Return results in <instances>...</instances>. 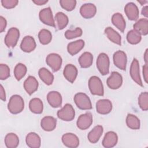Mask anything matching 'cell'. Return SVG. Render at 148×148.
<instances>
[{
    "label": "cell",
    "mask_w": 148,
    "mask_h": 148,
    "mask_svg": "<svg viewBox=\"0 0 148 148\" xmlns=\"http://www.w3.org/2000/svg\"><path fill=\"white\" fill-rule=\"evenodd\" d=\"M78 61L80 66L83 68L90 67L93 62V56L90 52L83 53L79 58Z\"/></svg>",
    "instance_id": "f1b7e54d"
},
{
    "label": "cell",
    "mask_w": 148,
    "mask_h": 148,
    "mask_svg": "<svg viewBox=\"0 0 148 148\" xmlns=\"http://www.w3.org/2000/svg\"><path fill=\"white\" fill-rule=\"evenodd\" d=\"M112 109V103L108 99H102L98 100L96 103L97 112L101 114L109 113Z\"/></svg>",
    "instance_id": "4fadbf2b"
},
{
    "label": "cell",
    "mask_w": 148,
    "mask_h": 148,
    "mask_svg": "<svg viewBox=\"0 0 148 148\" xmlns=\"http://www.w3.org/2000/svg\"><path fill=\"white\" fill-rule=\"evenodd\" d=\"M113 60L115 66L121 70H125L127 58L125 52L122 50L116 51L113 54Z\"/></svg>",
    "instance_id": "8fae6325"
},
{
    "label": "cell",
    "mask_w": 148,
    "mask_h": 148,
    "mask_svg": "<svg viewBox=\"0 0 148 148\" xmlns=\"http://www.w3.org/2000/svg\"><path fill=\"white\" fill-rule=\"evenodd\" d=\"M55 20L57 27L59 30L63 29L67 25L69 21L68 16L62 12H58L55 16Z\"/></svg>",
    "instance_id": "d6a6232c"
},
{
    "label": "cell",
    "mask_w": 148,
    "mask_h": 148,
    "mask_svg": "<svg viewBox=\"0 0 148 148\" xmlns=\"http://www.w3.org/2000/svg\"><path fill=\"white\" fill-rule=\"evenodd\" d=\"M27 145L31 148H39L41 145L40 136L35 132L28 133L25 138Z\"/></svg>",
    "instance_id": "603a6c76"
},
{
    "label": "cell",
    "mask_w": 148,
    "mask_h": 148,
    "mask_svg": "<svg viewBox=\"0 0 148 148\" xmlns=\"http://www.w3.org/2000/svg\"><path fill=\"white\" fill-rule=\"evenodd\" d=\"M138 1L139 3H140L141 5H145V3H146L147 2V1Z\"/></svg>",
    "instance_id": "681fc988"
},
{
    "label": "cell",
    "mask_w": 148,
    "mask_h": 148,
    "mask_svg": "<svg viewBox=\"0 0 148 148\" xmlns=\"http://www.w3.org/2000/svg\"><path fill=\"white\" fill-rule=\"evenodd\" d=\"M105 33L106 35L108 38L111 42L118 45H121V36L113 28H112L110 27H106L105 29Z\"/></svg>",
    "instance_id": "83f0119b"
},
{
    "label": "cell",
    "mask_w": 148,
    "mask_h": 148,
    "mask_svg": "<svg viewBox=\"0 0 148 148\" xmlns=\"http://www.w3.org/2000/svg\"><path fill=\"white\" fill-rule=\"evenodd\" d=\"M32 2L37 5H45V3H46L48 2V1H47V0H34V1H32Z\"/></svg>",
    "instance_id": "bcb514c9"
},
{
    "label": "cell",
    "mask_w": 148,
    "mask_h": 148,
    "mask_svg": "<svg viewBox=\"0 0 148 148\" xmlns=\"http://www.w3.org/2000/svg\"><path fill=\"white\" fill-rule=\"evenodd\" d=\"M62 142L63 144L70 148H76L79 145V139L78 137L72 133H66L62 136Z\"/></svg>",
    "instance_id": "5bb4252c"
},
{
    "label": "cell",
    "mask_w": 148,
    "mask_h": 148,
    "mask_svg": "<svg viewBox=\"0 0 148 148\" xmlns=\"http://www.w3.org/2000/svg\"><path fill=\"white\" fill-rule=\"evenodd\" d=\"M127 39L129 43L132 45H136L140 42L142 36L139 32L134 29H132L127 33Z\"/></svg>",
    "instance_id": "d590c367"
},
{
    "label": "cell",
    "mask_w": 148,
    "mask_h": 148,
    "mask_svg": "<svg viewBox=\"0 0 148 148\" xmlns=\"http://www.w3.org/2000/svg\"><path fill=\"white\" fill-rule=\"evenodd\" d=\"M60 3L61 7L67 11L73 10L76 5V1L75 0H61Z\"/></svg>",
    "instance_id": "ab89813d"
},
{
    "label": "cell",
    "mask_w": 148,
    "mask_h": 148,
    "mask_svg": "<svg viewBox=\"0 0 148 148\" xmlns=\"http://www.w3.org/2000/svg\"><path fill=\"white\" fill-rule=\"evenodd\" d=\"M57 115L60 119L63 121H70L75 118V112L72 105L66 103L63 108L58 110Z\"/></svg>",
    "instance_id": "277c9868"
},
{
    "label": "cell",
    "mask_w": 148,
    "mask_h": 148,
    "mask_svg": "<svg viewBox=\"0 0 148 148\" xmlns=\"http://www.w3.org/2000/svg\"><path fill=\"white\" fill-rule=\"evenodd\" d=\"M39 17L40 20L43 24L54 27H56V23L53 18L52 11L50 7L42 9L39 12Z\"/></svg>",
    "instance_id": "ba28073f"
},
{
    "label": "cell",
    "mask_w": 148,
    "mask_h": 148,
    "mask_svg": "<svg viewBox=\"0 0 148 148\" xmlns=\"http://www.w3.org/2000/svg\"><path fill=\"white\" fill-rule=\"evenodd\" d=\"M20 31L16 27L10 28L5 37V43L8 47H14L17 43Z\"/></svg>",
    "instance_id": "8992f818"
},
{
    "label": "cell",
    "mask_w": 148,
    "mask_h": 148,
    "mask_svg": "<svg viewBox=\"0 0 148 148\" xmlns=\"http://www.w3.org/2000/svg\"><path fill=\"white\" fill-rule=\"evenodd\" d=\"M103 131V128L101 125H97L88 133L87 138L88 140L92 143H97L101 136Z\"/></svg>",
    "instance_id": "4316f807"
},
{
    "label": "cell",
    "mask_w": 148,
    "mask_h": 148,
    "mask_svg": "<svg viewBox=\"0 0 148 148\" xmlns=\"http://www.w3.org/2000/svg\"><path fill=\"white\" fill-rule=\"evenodd\" d=\"M74 101L78 108L82 110L92 109V105L89 97L83 92H78L74 97Z\"/></svg>",
    "instance_id": "3957f363"
},
{
    "label": "cell",
    "mask_w": 148,
    "mask_h": 148,
    "mask_svg": "<svg viewBox=\"0 0 148 148\" xmlns=\"http://www.w3.org/2000/svg\"><path fill=\"white\" fill-rule=\"evenodd\" d=\"M83 31L80 27H77L75 30H67L65 32V36L68 39H72L82 35Z\"/></svg>",
    "instance_id": "f35d334b"
},
{
    "label": "cell",
    "mask_w": 148,
    "mask_h": 148,
    "mask_svg": "<svg viewBox=\"0 0 148 148\" xmlns=\"http://www.w3.org/2000/svg\"><path fill=\"white\" fill-rule=\"evenodd\" d=\"M97 12L95 5L91 3L83 4L80 9V13L84 18H90L93 17Z\"/></svg>",
    "instance_id": "9a60e30c"
},
{
    "label": "cell",
    "mask_w": 148,
    "mask_h": 148,
    "mask_svg": "<svg viewBox=\"0 0 148 148\" xmlns=\"http://www.w3.org/2000/svg\"><path fill=\"white\" fill-rule=\"evenodd\" d=\"M46 62L54 72H57L61 68L62 58L57 53H50L46 57Z\"/></svg>",
    "instance_id": "52a82bcc"
},
{
    "label": "cell",
    "mask_w": 148,
    "mask_h": 148,
    "mask_svg": "<svg viewBox=\"0 0 148 148\" xmlns=\"http://www.w3.org/2000/svg\"><path fill=\"white\" fill-rule=\"evenodd\" d=\"M57 125V120L52 116H45L40 121V126L45 131H53Z\"/></svg>",
    "instance_id": "7402d4cb"
},
{
    "label": "cell",
    "mask_w": 148,
    "mask_h": 148,
    "mask_svg": "<svg viewBox=\"0 0 148 148\" xmlns=\"http://www.w3.org/2000/svg\"><path fill=\"white\" fill-rule=\"evenodd\" d=\"M38 38L41 44L47 45L52 39V35L49 30L46 29H42L38 34Z\"/></svg>",
    "instance_id": "e575fe53"
},
{
    "label": "cell",
    "mask_w": 148,
    "mask_h": 148,
    "mask_svg": "<svg viewBox=\"0 0 148 148\" xmlns=\"http://www.w3.org/2000/svg\"><path fill=\"white\" fill-rule=\"evenodd\" d=\"M10 76L9 67L3 64L0 65V79L1 80H5Z\"/></svg>",
    "instance_id": "60d3db41"
},
{
    "label": "cell",
    "mask_w": 148,
    "mask_h": 148,
    "mask_svg": "<svg viewBox=\"0 0 148 148\" xmlns=\"http://www.w3.org/2000/svg\"><path fill=\"white\" fill-rule=\"evenodd\" d=\"M112 23L121 32L125 30L126 24L123 15L120 13H116L112 17Z\"/></svg>",
    "instance_id": "484cf974"
},
{
    "label": "cell",
    "mask_w": 148,
    "mask_h": 148,
    "mask_svg": "<svg viewBox=\"0 0 148 148\" xmlns=\"http://www.w3.org/2000/svg\"><path fill=\"white\" fill-rule=\"evenodd\" d=\"M130 74L132 80L140 86H143L142 82L140 76L139 64L136 58H134L130 69Z\"/></svg>",
    "instance_id": "7c38bea8"
},
{
    "label": "cell",
    "mask_w": 148,
    "mask_h": 148,
    "mask_svg": "<svg viewBox=\"0 0 148 148\" xmlns=\"http://www.w3.org/2000/svg\"><path fill=\"white\" fill-rule=\"evenodd\" d=\"M117 141L118 136L117 134L113 131H109L105 135L102 144L104 147L111 148L117 144Z\"/></svg>",
    "instance_id": "e0dca14e"
},
{
    "label": "cell",
    "mask_w": 148,
    "mask_h": 148,
    "mask_svg": "<svg viewBox=\"0 0 148 148\" xmlns=\"http://www.w3.org/2000/svg\"><path fill=\"white\" fill-rule=\"evenodd\" d=\"M29 108L32 113L35 114H40L42 113L43 109V102L39 98H32L29 101Z\"/></svg>",
    "instance_id": "f546056e"
},
{
    "label": "cell",
    "mask_w": 148,
    "mask_h": 148,
    "mask_svg": "<svg viewBox=\"0 0 148 148\" xmlns=\"http://www.w3.org/2000/svg\"><path fill=\"white\" fill-rule=\"evenodd\" d=\"M138 105L142 110L146 111L148 109V93L142 92L138 97Z\"/></svg>",
    "instance_id": "74e56055"
},
{
    "label": "cell",
    "mask_w": 148,
    "mask_h": 148,
    "mask_svg": "<svg viewBox=\"0 0 148 148\" xmlns=\"http://www.w3.org/2000/svg\"><path fill=\"white\" fill-rule=\"evenodd\" d=\"M6 25H7V21L6 19L2 16H0V32H3L5 31L6 27Z\"/></svg>",
    "instance_id": "7bdbcfd3"
},
{
    "label": "cell",
    "mask_w": 148,
    "mask_h": 148,
    "mask_svg": "<svg viewBox=\"0 0 148 148\" xmlns=\"http://www.w3.org/2000/svg\"><path fill=\"white\" fill-rule=\"evenodd\" d=\"M126 124L132 130H138L140 128L139 119L132 114H128L126 117Z\"/></svg>",
    "instance_id": "836d02e7"
},
{
    "label": "cell",
    "mask_w": 148,
    "mask_h": 148,
    "mask_svg": "<svg viewBox=\"0 0 148 148\" xmlns=\"http://www.w3.org/2000/svg\"><path fill=\"white\" fill-rule=\"evenodd\" d=\"M5 143L8 148H16L19 144L18 136L14 133H9L5 137Z\"/></svg>",
    "instance_id": "1f68e13d"
},
{
    "label": "cell",
    "mask_w": 148,
    "mask_h": 148,
    "mask_svg": "<svg viewBox=\"0 0 148 148\" xmlns=\"http://www.w3.org/2000/svg\"><path fill=\"white\" fill-rule=\"evenodd\" d=\"M142 14L146 17V18H147L148 17V6H144L142 9V12H141Z\"/></svg>",
    "instance_id": "7dc6e473"
},
{
    "label": "cell",
    "mask_w": 148,
    "mask_h": 148,
    "mask_svg": "<svg viewBox=\"0 0 148 148\" xmlns=\"http://www.w3.org/2000/svg\"><path fill=\"white\" fill-rule=\"evenodd\" d=\"M84 46V41L82 39H79L69 43L67 46V50L71 56H74L78 53Z\"/></svg>",
    "instance_id": "d4e9b609"
},
{
    "label": "cell",
    "mask_w": 148,
    "mask_h": 148,
    "mask_svg": "<svg viewBox=\"0 0 148 148\" xmlns=\"http://www.w3.org/2000/svg\"><path fill=\"white\" fill-rule=\"evenodd\" d=\"M92 121V114L87 112L79 116L76 121V125L80 130H85L91 125Z\"/></svg>",
    "instance_id": "30bf717a"
},
{
    "label": "cell",
    "mask_w": 148,
    "mask_h": 148,
    "mask_svg": "<svg viewBox=\"0 0 148 148\" xmlns=\"http://www.w3.org/2000/svg\"><path fill=\"white\" fill-rule=\"evenodd\" d=\"M143 76L144 80L146 83L148 82V66L147 64H145L143 66Z\"/></svg>",
    "instance_id": "ee69618b"
},
{
    "label": "cell",
    "mask_w": 148,
    "mask_h": 148,
    "mask_svg": "<svg viewBox=\"0 0 148 148\" xmlns=\"http://www.w3.org/2000/svg\"><path fill=\"white\" fill-rule=\"evenodd\" d=\"M65 78L69 82L73 83L77 75V69L72 64H67L63 71Z\"/></svg>",
    "instance_id": "44dd1931"
},
{
    "label": "cell",
    "mask_w": 148,
    "mask_h": 148,
    "mask_svg": "<svg viewBox=\"0 0 148 148\" xmlns=\"http://www.w3.org/2000/svg\"><path fill=\"white\" fill-rule=\"evenodd\" d=\"M40 79L47 85H51L54 80L53 75L46 68H41L38 72Z\"/></svg>",
    "instance_id": "4dcf8cb0"
},
{
    "label": "cell",
    "mask_w": 148,
    "mask_h": 148,
    "mask_svg": "<svg viewBox=\"0 0 148 148\" xmlns=\"http://www.w3.org/2000/svg\"><path fill=\"white\" fill-rule=\"evenodd\" d=\"M88 88L92 95L98 96L103 95V86L102 81L98 77L92 76L89 79Z\"/></svg>",
    "instance_id": "7a4b0ae2"
},
{
    "label": "cell",
    "mask_w": 148,
    "mask_h": 148,
    "mask_svg": "<svg viewBox=\"0 0 148 148\" xmlns=\"http://www.w3.org/2000/svg\"><path fill=\"white\" fill-rule=\"evenodd\" d=\"M47 99L49 105L53 108H58L62 104V97L60 92L56 91L49 92L47 95Z\"/></svg>",
    "instance_id": "d6986e66"
},
{
    "label": "cell",
    "mask_w": 148,
    "mask_h": 148,
    "mask_svg": "<svg viewBox=\"0 0 148 148\" xmlns=\"http://www.w3.org/2000/svg\"><path fill=\"white\" fill-rule=\"evenodd\" d=\"M106 83L110 89H118L121 86L123 83L122 76L119 72L113 71L111 73L110 76L107 79Z\"/></svg>",
    "instance_id": "9c48e42d"
},
{
    "label": "cell",
    "mask_w": 148,
    "mask_h": 148,
    "mask_svg": "<svg viewBox=\"0 0 148 148\" xmlns=\"http://www.w3.org/2000/svg\"><path fill=\"white\" fill-rule=\"evenodd\" d=\"M124 12L129 20L135 21L139 17V9L137 6L133 2H128L124 7Z\"/></svg>",
    "instance_id": "2e32d148"
},
{
    "label": "cell",
    "mask_w": 148,
    "mask_h": 148,
    "mask_svg": "<svg viewBox=\"0 0 148 148\" xmlns=\"http://www.w3.org/2000/svg\"><path fill=\"white\" fill-rule=\"evenodd\" d=\"M24 108V102L19 95H12L8 103V109L12 114H18L21 112Z\"/></svg>",
    "instance_id": "6da1fadb"
},
{
    "label": "cell",
    "mask_w": 148,
    "mask_h": 148,
    "mask_svg": "<svg viewBox=\"0 0 148 148\" xmlns=\"http://www.w3.org/2000/svg\"><path fill=\"white\" fill-rule=\"evenodd\" d=\"M38 82L36 79L32 76H29L24 82V88L27 94H32L38 90Z\"/></svg>",
    "instance_id": "ac0fdd59"
},
{
    "label": "cell",
    "mask_w": 148,
    "mask_h": 148,
    "mask_svg": "<svg viewBox=\"0 0 148 148\" xmlns=\"http://www.w3.org/2000/svg\"><path fill=\"white\" fill-rule=\"evenodd\" d=\"M20 48L26 53L32 51L36 48V42L34 38L31 36H25L21 42Z\"/></svg>",
    "instance_id": "ffe728a7"
},
{
    "label": "cell",
    "mask_w": 148,
    "mask_h": 148,
    "mask_svg": "<svg viewBox=\"0 0 148 148\" xmlns=\"http://www.w3.org/2000/svg\"><path fill=\"white\" fill-rule=\"evenodd\" d=\"M0 98H1V100L3 101H6L5 91L4 88L3 87L2 84H1V86H0Z\"/></svg>",
    "instance_id": "f6af8a7d"
},
{
    "label": "cell",
    "mask_w": 148,
    "mask_h": 148,
    "mask_svg": "<svg viewBox=\"0 0 148 148\" xmlns=\"http://www.w3.org/2000/svg\"><path fill=\"white\" fill-rule=\"evenodd\" d=\"M17 0H2V5L6 9H12L14 8L18 4Z\"/></svg>",
    "instance_id": "b9f144b4"
},
{
    "label": "cell",
    "mask_w": 148,
    "mask_h": 148,
    "mask_svg": "<svg viewBox=\"0 0 148 148\" xmlns=\"http://www.w3.org/2000/svg\"><path fill=\"white\" fill-rule=\"evenodd\" d=\"M110 61L108 56L102 53L99 54L97 59V67L102 75H106L109 72Z\"/></svg>",
    "instance_id": "5b68a950"
},
{
    "label": "cell",
    "mask_w": 148,
    "mask_h": 148,
    "mask_svg": "<svg viewBox=\"0 0 148 148\" xmlns=\"http://www.w3.org/2000/svg\"><path fill=\"white\" fill-rule=\"evenodd\" d=\"M27 71V67L24 64L22 63L17 64L14 69V75L17 80H20L25 75Z\"/></svg>",
    "instance_id": "8d00e7d4"
},
{
    "label": "cell",
    "mask_w": 148,
    "mask_h": 148,
    "mask_svg": "<svg viewBox=\"0 0 148 148\" xmlns=\"http://www.w3.org/2000/svg\"><path fill=\"white\" fill-rule=\"evenodd\" d=\"M144 60H145V64H147V62H148V49H146L145 53H144Z\"/></svg>",
    "instance_id": "c3c4849f"
},
{
    "label": "cell",
    "mask_w": 148,
    "mask_h": 148,
    "mask_svg": "<svg viewBox=\"0 0 148 148\" xmlns=\"http://www.w3.org/2000/svg\"><path fill=\"white\" fill-rule=\"evenodd\" d=\"M134 29L141 35H146L148 34V20L147 18H140L133 25Z\"/></svg>",
    "instance_id": "cb8c5ba5"
}]
</instances>
